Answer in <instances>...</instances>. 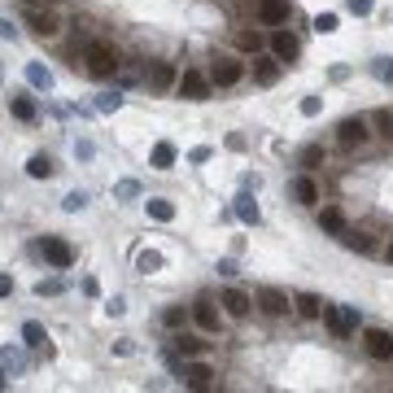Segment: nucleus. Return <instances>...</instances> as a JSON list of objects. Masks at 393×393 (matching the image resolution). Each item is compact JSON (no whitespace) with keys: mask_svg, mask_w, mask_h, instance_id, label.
I'll return each mask as SVG.
<instances>
[{"mask_svg":"<svg viewBox=\"0 0 393 393\" xmlns=\"http://www.w3.org/2000/svg\"><path fill=\"white\" fill-rule=\"evenodd\" d=\"M83 66H88V75L110 79V75H118V53L105 40H88V49H83Z\"/></svg>","mask_w":393,"mask_h":393,"instance_id":"nucleus-1","label":"nucleus"},{"mask_svg":"<svg viewBox=\"0 0 393 393\" xmlns=\"http://www.w3.org/2000/svg\"><path fill=\"white\" fill-rule=\"evenodd\" d=\"M367 140H372V127H367V118H345L337 127V145L341 149H363Z\"/></svg>","mask_w":393,"mask_h":393,"instance_id":"nucleus-2","label":"nucleus"},{"mask_svg":"<svg viewBox=\"0 0 393 393\" xmlns=\"http://www.w3.org/2000/svg\"><path fill=\"white\" fill-rule=\"evenodd\" d=\"M363 350L372 354L376 363H393V332H385V328H367V332H363Z\"/></svg>","mask_w":393,"mask_h":393,"instance_id":"nucleus-3","label":"nucleus"},{"mask_svg":"<svg viewBox=\"0 0 393 393\" xmlns=\"http://www.w3.org/2000/svg\"><path fill=\"white\" fill-rule=\"evenodd\" d=\"M175 92H180L184 101H206L210 97V79L201 75V70H184L180 83H175Z\"/></svg>","mask_w":393,"mask_h":393,"instance_id":"nucleus-4","label":"nucleus"},{"mask_svg":"<svg viewBox=\"0 0 393 393\" xmlns=\"http://www.w3.org/2000/svg\"><path fill=\"white\" fill-rule=\"evenodd\" d=\"M324 319L337 337H350V332L359 328V311H354V306H324Z\"/></svg>","mask_w":393,"mask_h":393,"instance_id":"nucleus-5","label":"nucleus"},{"mask_svg":"<svg viewBox=\"0 0 393 393\" xmlns=\"http://www.w3.org/2000/svg\"><path fill=\"white\" fill-rule=\"evenodd\" d=\"M40 254L49 258L57 271H66L70 262H75V249H70V245L62 241V236H44V241H40Z\"/></svg>","mask_w":393,"mask_h":393,"instance_id":"nucleus-6","label":"nucleus"},{"mask_svg":"<svg viewBox=\"0 0 393 393\" xmlns=\"http://www.w3.org/2000/svg\"><path fill=\"white\" fill-rule=\"evenodd\" d=\"M297 53H302V44H297L293 31H271V57H280V62H297Z\"/></svg>","mask_w":393,"mask_h":393,"instance_id":"nucleus-7","label":"nucleus"},{"mask_svg":"<svg viewBox=\"0 0 393 393\" xmlns=\"http://www.w3.org/2000/svg\"><path fill=\"white\" fill-rule=\"evenodd\" d=\"M258 306H262V315H271V319H280V315H289V297H284L280 289H271V284H267V289H258Z\"/></svg>","mask_w":393,"mask_h":393,"instance_id":"nucleus-8","label":"nucleus"},{"mask_svg":"<svg viewBox=\"0 0 393 393\" xmlns=\"http://www.w3.org/2000/svg\"><path fill=\"white\" fill-rule=\"evenodd\" d=\"M27 27L40 35V40H53V35L62 31V22H57V14H49V9H31V14H27Z\"/></svg>","mask_w":393,"mask_h":393,"instance_id":"nucleus-9","label":"nucleus"},{"mask_svg":"<svg viewBox=\"0 0 393 393\" xmlns=\"http://www.w3.org/2000/svg\"><path fill=\"white\" fill-rule=\"evenodd\" d=\"M258 22L284 27V22H289V0H258Z\"/></svg>","mask_w":393,"mask_h":393,"instance_id":"nucleus-10","label":"nucleus"},{"mask_svg":"<svg viewBox=\"0 0 393 393\" xmlns=\"http://www.w3.org/2000/svg\"><path fill=\"white\" fill-rule=\"evenodd\" d=\"M184 385H188V389H210V385H214V367L201 363V359H193V363L184 367Z\"/></svg>","mask_w":393,"mask_h":393,"instance_id":"nucleus-11","label":"nucleus"},{"mask_svg":"<svg viewBox=\"0 0 393 393\" xmlns=\"http://www.w3.org/2000/svg\"><path fill=\"white\" fill-rule=\"evenodd\" d=\"M175 83H180V70H175L171 62H158V66L149 70V88L153 92H171Z\"/></svg>","mask_w":393,"mask_h":393,"instance_id":"nucleus-12","label":"nucleus"},{"mask_svg":"<svg viewBox=\"0 0 393 393\" xmlns=\"http://www.w3.org/2000/svg\"><path fill=\"white\" fill-rule=\"evenodd\" d=\"M249 306H254V297H249L245 289H228V293H223V311H228L232 319H245Z\"/></svg>","mask_w":393,"mask_h":393,"instance_id":"nucleus-13","label":"nucleus"},{"mask_svg":"<svg viewBox=\"0 0 393 393\" xmlns=\"http://www.w3.org/2000/svg\"><path fill=\"white\" fill-rule=\"evenodd\" d=\"M241 75H245V66L241 62H214V83H219V88H232V83H241Z\"/></svg>","mask_w":393,"mask_h":393,"instance_id":"nucleus-14","label":"nucleus"},{"mask_svg":"<svg viewBox=\"0 0 393 393\" xmlns=\"http://www.w3.org/2000/svg\"><path fill=\"white\" fill-rule=\"evenodd\" d=\"M254 79L262 83V88H271V83L280 79V57H258V62H254Z\"/></svg>","mask_w":393,"mask_h":393,"instance_id":"nucleus-15","label":"nucleus"},{"mask_svg":"<svg viewBox=\"0 0 393 393\" xmlns=\"http://www.w3.org/2000/svg\"><path fill=\"white\" fill-rule=\"evenodd\" d=\"M149 166H153V171H171V166H175V145H171V140H158V145H153Z\"/></svg>","mask_w":393,"mask_h":393,"instance_id":"nucleus-16","label":"nucleus"},{"mask_svg":"<svg viewBox=\"0 0 393 393\" xmlns=\"http://www.w3.org/2000/svg\"><path fill=\"white\" fill-rule=\"evenodd\" d=\"M193 324H197L201 332H219V311H214L210 302H197V306H193Z\"/></svg>","mask_w":393,"mask_h":393,"instance_id":"nucleus-17","label":"nucleus"},{"mask_svg":"<svg viewBox=\"0 0 393 393\" xmlns=\"http://www.w3.org/2000/svg\"><path fill=\"white\" fill-rule=\"evenodd\" d=\"M293 306H297V315H302V319H319V315H324V302H319L315 293H297Z\"/></svg>","mask_w":393,"mask_h":393,"instance_id":"nucleus-18","label":"nucleus"},{"mask_svg":"<svg viewBox=\"0 0 393 393\" xmlns=\"http://www.w3.org/2000/svg\"><path fill=\"white\" fill-rule=\"evenodd\" d=\"M175 350H180L184 359H201V354L210 350V341H201V337H188V332H184V337H175Z\"/></svg>","mask_w":393,"mask_h":393,"instance_id":"nucleus-19","label":"nucleus"},{"mask_svg":"<svg viewBox=\"0 0 393 393\" xmlns=\"http://www.w3.org/2000/svg\"><path fill=\"white\" fill-rule=\"evenodd\" d=\"M145 210H149V219H158V223H171L175 219V201H166V197H149Z\"/></svg>","mask_w":393,"mask_h":393,"instance_id":"nucleus-20","label":"nucleus"},{"mask_svg":"<svg viewBox=\"0 0 393 393\" xmlns=\"http://www.w3.org/2000/svg\"><path fill=\"white\" fill-rule=\"evenodd\" d=\"M319 228L332 232V236H341V232H345V214H341L337 206H324V210H319Z\"/></svg>","mask_w":393,"mask_h":393,"instance_id":"nucleus-21","label":"nucleus"},{"mask_svg":"<svg viewBox=\"0 0 393 393\" xmlns=\"http://www.w3.org/2000/svg\"><path fill=\"white\" fill-rule=\"evenodd\" d=\"M162 267H166V258L158 254V249H140V258H136L140 276H153V271H162Z\"/></svg>","mask_w":393,"mask_h":393,"instance_id":"nucleus-22","label":"nucleus"},{"mask_svg":"<svg viewBox=\"0 0 393 393\" xmlns=\"http://www.w3.org/2000/svg\"><path fill=\"white\" fill-rule=\"evenodd\" d=\"M293 197L302 201V206H315V201H319V188H315V180H311V175L293 180Z\"/></svg>","mask_w":393,"mask_h":393,"instance_id":"nucleus-23","label":"nucleus"},{"mask_svg":"<svg viewBox=\"0 0 393 393\" xmlns=\"http://www.w3.org/2000/svg\"><path fill=\"white\" fill-rule=\"evenodd\" d=\"M341 241L354 249V254H376V241L367 232H341Z\"/></svg>","mask_w":393,"mask_h":393,"instance_id":"nucleus-24","label":"nucleus"},{"mask_svg":"<svg viewBox=\"0 0 393 393\" xmlns=\"http://www.w3.org/2000/svg\"><path fill=\"white\" fill-rule=\"evenodd\" d=\"M236 214H241V219H245V223H258V219H262V210H258V201H254V197H249V193H241V197H236Z\"/></svg>","mask_w":393,"mask_h":393,"instance_id":"nucleus-25","label":"nucleus"},{"mask_svg":"<svg viewBox=\"0 0 393 393\" xmlns=\"http://www.w3.org/2000/svg\"><path fill=\"white\" fill-rule=\"evenodd\" d=\"M22 341H27V345H35V350H40V345L49 350V332H44L40 324H35V319H31V324H22Z\"/></svg>","mask_w":393,"mask_h":393,"instance_id":"nucleus-26","label":"nucleus"},{"mask_svg":"<svg viewBox=\"0 0 393 393\" xmlns=\"http://www.w3.org/2000/svg\"><path fill=\"white\" fill-rule=\"evenodd\" d=\"M27 83H31V88H44V92H49V88H53V75H49L40 62H31V66H27Z\"/></svg>","mask_w":393,"mask_h":393,"instance_id":"nucleus-27","label":"nucleus"},{"mask_svg":"<svg viewBox=\"0 0 393 393\" xmlns=\"http://www.w3.org/2000/svg\"><path fill=\"white\" fill-rule=\"evenodd\" d=\"M27 175H31V180H49V175H53V162L44 158V153H35V158L27 162Z\"/></svg>","mask_w":393,"mask_h":393,"instance_id":"nucleus-28","label":"nucleus"},{"mask_svg":"<svg viewBox=\"0 0 393 393\" xmlns=\"http://www.w3.org/2000/svg\"><path fill=\"white\" fill-rule=\"evenodd\" d=\"M35 114H40V105H35L31 97H14V118H22V123H31Z\"/></svg>","mask_w":393,"mask_h":393,"instance_id":"nucleus-29","label":"nucleus"},{"mask_svg":"<svg viewBox=\"0 0 393 393\" xmlns=\"http://www.w3.org/2000/svg\"><path fill=\"white\" fill-rule=\"evenodd\" d=\"M297 162H302V166H319V162H324V145H306L302 153H297Z\"/></svg>","mask_w":393,"mask_h":393,"instance_id":"nucleus-30","label":"nucleus"},{"mask_svg":"<svg viewBox=\"0 0 393 393\" xmlns=\"http://www.w3.org/2000/svg\"><path fill=\"white\" fill-rule=\"evenodd\" d=\"M236 44H241L245 53H258V49H262V35H258V31H241V35H236Z\"/></svg>","mask_w":393,"mask_h":393,"instance_id":"nucleus-31","label":"nucleus"},{"mask_svg":"<svg viewBox=\"0 0 393 393\" xmlns=\"http://www.w3.org/2000/svg\"><path fill=\"white\" fill-rule=\"evenodd\" d=\"M83 206H88V193H66V201H62V210H66V214H79Z\"/></svg>","mask_w":393,"mask_h":393,"instance_id":"nucleus-32","label":"nucleus"},{"mask_svg":"<svg viewBox=\"0 0 393 393\" xmlns=\"http://www.w3.org/2000/svg\"><path fill=\"white\" fill-rule=\"evenodd\" d=\"M184 319H188V311H184V306H171V311L162 315V324H166V328H184Z\"/></svg>","mask_w":393,"mask_h":393,"instance_id":"nucleus-33","label":"nucleus"},{"mask_svg":"<svg viewBox=\"0 0 393 393\" xmlns=\"http://www.w3.org/2000/svg\"><path fill=\"white\" fill-rule=\"evenodd\" d=\"M315 31L319 35H332V31H337V14H319L315 18Z\"/></svg>","mask_w":393,"mask_h":393,"instance_id":"nucleus-34","label":"nucleus"},{"mask_svg":"<svg viewBox=\"0 0 393 393\" xmlns=\"http://www.w3.org/2000/svg\"><path fill=\"white\" fill-rule=\"evenodd\" d=\"M118 105H123V97H118V92H105V97L97 101V110H101V114H110V110H118Z\"/></svg>","mask_w":393,"mask_h":393,"instance_id":"nucleus-35","label":"nucleus"},{"mask_svg":"<svg viewBox=\"0 0 393 393\" xmlns=\"http://www.w3.org/2000/svg\"><path fill=\"white\" fill-rule=\"evenodd\" d=\"M372 5H376V0H345V9H350V14H359V18L372 14Z\"/></svg>","mask_w":393,"mask_h":393,"instance_id":"nucleus-36","label":"nucleus"},{"mask_svg":"<svg viewBox=\"0 0 393 393\" xmlns=\"http://www.w3.org/2000/svg\"><path fill=\"white\" fill-rule=\"evenodd\" d=\"M114 197H123V201H127V197H140V184H136V180H123V184L114 188Z\"/></svg>","mask_w":393,"mask_h":393,"instance_id":"nucleus-37","label":"nucleus"},{"mask_svg":"<svg viewBox=\"0 0 393 393\" xmlns=\"http://www.w3.org/2000/svg\"><path fill=\"white\" fill-rule=\"evenodd\" d=\"M35 293H40V297H53V293H62V280H40V284H35Z\"/></svg>","mask_w":393,"mask_h":393,"instance_id":"nucleus-38","label":"nucleus"},{"mask_svg":"<svg viewBox=\"0 0 393 393\" xmlns=\"http://www.w3.org/2000/svg\"><path fill=\"white\" fill-rule=\"evenodd\" d=\"M319 110H324V101H319V97H302V114L306 118H315Z\"/></svg>","mask_w":393,"mask_h":393,"instance_id":"nucleus-39","label":"nucleus"},{"mask_svg":"<svg viewBox=\"0 0 393 393\" xmlns=\"http://www.w3.org/2000/svg\"><path fill=\"white\" fill-rule=\"evenodd\" d=\"M376 123H380V136L393 140V114H389V110H385V114H376Z\"/></svg>","mask_w":393,"mask_h":393,"instance_id":"nucleus-40","label":"nucleus"},{"mask_svg":"<svg viewBox=\"0 0 393 393\" xmlns=\"http://www.w3.org/2000/svg\"><path fill=\"white\" fill-rule=\"evenodd\" d=\"M105 311H110V315H123L127 302H123V297H110V302H105Z\"/></svg>","mask_w":393,"mask_h":393,"instance_id":"nucleus-41","label":"nucleus"},{"mask_svg":"<svg viewBox=\"0 0 393 393\" xmlns=\"http://www.w3.org/2000/svg\"><path fill=\"white\" fill-rule=\"evenodd\" d=\"M0 35H5V40H18V27L14 22H0Z\"/></svg>","mask_w":393,"mask_h":393,"instance_id":"nucleus-42","label":"nucleus"},{"mask_svg":"<svg viewBox=\"0 0 393 393\" xmlns=\"http://www.w3.org/2000/svg\"><path fill=\"white\" fill-rule=\"evenodd\" d=\"M376 75H380V79H393V62H380V66H376Z\"/></svg>","mask_w":393,"mask_h":393,"instance_id":"nucleus-43","label":"nucleus"},{"mask_svg":"<svg viewBox=\"0 0 393 393\" xmlns=\"http://www.w3.org/2000/svg\"><path fill=\"white\" fill-rule=\"evenodd\" d=\"M22 5H31V9H53L57 0H22Z\"/></svg>","mask_w":393,"mask_h":393,"instance_id":"nucleus-44","label":"nucleus"},{"mask_svg":"<svg viewBox=\"0 0 393 393\" xmlns=\"http://www.w3.org/2000/svg\"><path fill=\"white\" fill-rule=\"evenodd\" d=\"M9 293H14V280H9V276H0V297H9Z\"/></svg>","mask_w":393,"mask_h":393,"instance_id":"nucleus-45","label":"nucleus"},{"mask_svg":"<svg viewBox=\"0 0 393 393\" xmlns=\"http://www.w3.org/2000/svg\"><path fill=\"white\" fill-rule=\"evenodd\" d=\"M0 389H9V376L5 372H0Z\"/></svg>","mask_w":393,"mask_h":393,"instance_id":"nucleus-46","label":"nucleus"},{"mask_svg":"<svg viewBox=\"0 0 393 393\" xmlns=\"http://www.w3.org/2000/svg\"><path fill=\"white\" fill-rule=\"evenodd\" d=\"M389 262H393V245H389Z\"/></svg>","mask_w":393,"mask_h":393,"instance_id":"nucleus-47","label":"nucleus"}]
</instances>
